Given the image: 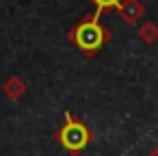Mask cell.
Returning a JSON list of instances; mask_svg holds the SVG:
<instances>
[{
    "mask_svg": "<svg viewBox=\"0 0 158 156\" xmlns=\"http://www.w3.org/2000/svg\"><path fill=\"white\" fill-rule=\"evenodd\" d=\"M100 13H93V15H87L82 22H78L72 31H69V35H67V39L85 54V57H93L108 39H110V33L100 24Z\"/></svg>",
    "mask_w": 158,
    "mask_h": 156,
    "instance_id": "cell-1",
    "label": "cell"
},
{
    "mask_svg": "<svg viewBox=\"0 0 158 156\" xmlns=\"http://www.w3.org/2000/svg\"><path fill=\"white\" fill-rule=\"evenodd\" d=\"M91 139H93V132L89 130V126L80 117H76L67 111L65 113V124L56 130V141L69 154H80L91 143Z\"/></svg>",
    "mask_w": 158,
    "mask_h": 156,
    "instance_id": "cell-2",
    "label": "cell"
},
{
    "mask_svg": "<svg viewBox=\"0 0 158 156\" xmlns=\"http://www.w3.org/2000/svg\"><path fill=\"white\" fill-rule=\"evenodd\" d=\"M117 13H119V18L126 22V24H136L141 18H143V13H145V7L139 2V0H121V5L117 7Z\"/></svg>",
    "mask_w": 158,
    "mask_h": 156,
    "instance_id": "cell-3",
    "label": "cell"
},
{
    "mask_svg": "<svg viewBox=\"0 0 158 156\" xmlns=\"http://www.w3.org/2000/svg\"><path fill=\"white\" fill-rule=\"evenodd\" d=\"M2 91H5L11 100H20V98L26 93V82H24L20 76H11V78H7V80H5Z\"/></svg>",
    "mask_w": 158,
    "mask_h": 156,
    "instance_id": "cell-4",
    "label": "cell"
},
{
    "mask_svg": "<svg viewBox=\"0 0 158 156\" xmlns=\"http://www.w3.org/2000/svg\"><path fill=\"white\" fill-rule=\"evenodd\" d=\"M139 35H141V39H143L145 44H154V41L158 39V26H156L154 22H145V24L139 28Z\"/></svg>",
    "mask_w": 158,
    "mask_h": 156,
    "instance_id": "cell-5",
    "label": "cell"
},
{
    "mask_svg": "<svg viewBox=\"0 0 158 156\" xmlns=\"http://www.w3.org/2000/svg\"><path fill=\"white\" fill-rule=\"evenodd\" d=\"M93 2H95V13H104V11H108V9H117L119 5H121V0H93Z\"/></svg>",
    "mask_w": 158,
    "mask_h": 156,
    "instance_id": "cell-6",
    "label": "cell"
},
{
    "mask_svg": "<svg viewBox=\"0 0 158 156\" xmlns=\"http://www.w3.org/2000/svg\"><path fill=\"white\" fill-rule=\"evenodd\" d=\"M147 156H158V143H156V145H154V147L147 152Z\"/></svg>",
    "mask_w": 158,
    "mask_h": 156,
    "instance_id": "cell-7",
    "label": "cell"
}]
</instances>
